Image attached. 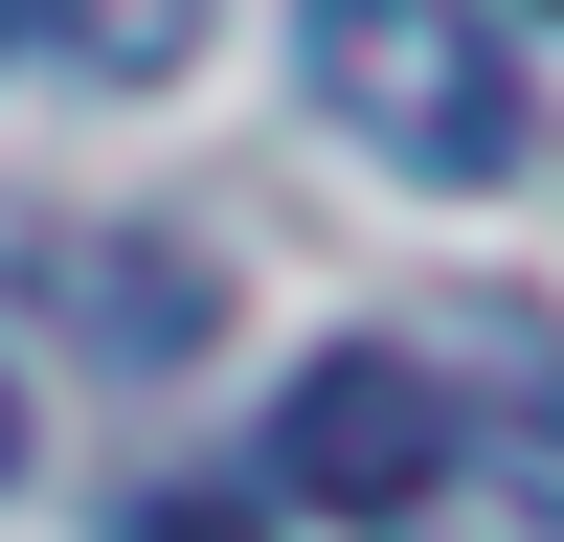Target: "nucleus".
Segmentation results:
<instances>
[{
	"instance_id": "obj_1",
	"label": "nucleus",
	"mask_w": 564,
	"mask_h": 542,
	"mask_svg": "<svg viewBox=\"0 0 564 542\" xmlns=\"http://www.w3.org/2000/svg\"><path fill=\"white\" fill-rule=\"evenodd\" d=\"M294 68H316V113L361 136V159H406V181H520V68H497V0H294Z\"/></svg>"
},
{
	"instance_id": "obj_2",
	"label": "nucleus",
	"mask_w": 564,
	"mask_h": 542,
	"mask_svg": "<svg viewBox=\"0 0 564 542\" xmlns=\"http://www.w3.org/2000/svg\"><path fill=\"white\" fill-rule=\"evenodd\" d=\"M452 452H475V430H452L430 361H406V339H339V361L271 384V452H249V475L294 497V520H406V497H452Z\"/></svg>"
},
{
	"instance_id": "obj_3",
	"label": "nucleus",
	"mask_w": 564,
	"mask_h": 542,
	"mask_svg": "<svg viewBox=\"0 0 564 542\" xmlns=\"http://www.w3.org/2000/svg\"><path fill=\"white\" fill-rule=\"evenodd\" d=\"M45 294H68V339H113V361H204V271H181L159 226H135V271H113V226H68Z\"/></svg>"
},
{
	"instance_id": "obj_4",
	"label": "nucleus",
	"mask_w": 564,
	"mask_h": 542,
	"mask_svg": "<svg viewBox=\"0 0 564 542\" xmlns=\"http://www.w3.org/2000/svg\"><path fill=\"white\" fill-rule=\"evenodd\" d=\"M0 45L113 68V90H181V68H204V0H0Z\"/></svg>"
},
{
	"instance_id": "obj_5",
	"label": "nucleus",
	"mask_w": 564,
	"mask_h": 542,
	"mask_svg": "<svg viewBox=\"0 0 564 542\" xmlns=\"http://www.w3.org/2000/svg\"><path fill=\"white\" fill-rule=\"evenodd\" d=\"M113 542H249V520H226V497H135Z\"/></svg>"
},
{
	"instance_id": "obj_6",
	"label": "nucleus",
	"mask_w": 564,
	"mask_h": 542,
	"mask_svg": "<svg viewBox=\"0 0 564 542\" xmlns=\"http://www.w3.org/2000/svg\"><path fill=\"white\" fill-rule=\"evenodd\" d=\"M520 475H542V497H564V384H542V430H520Z\"/></svg>"
},
{
	"instance_id": "obj_7",
	"label": "nucleus",
	"mask_w": 564,
	"mask_h": 542,
	"mask_svg": "<svg viewBox=\"0 0 564 542\" xmlns=\"http://www.w3.org/2000/svg\"><path fill=\"white\" fill-rule=\"evenodd\" d=\"M0 452H23V430H0Z\"/></svg>"
}]
</instances>
